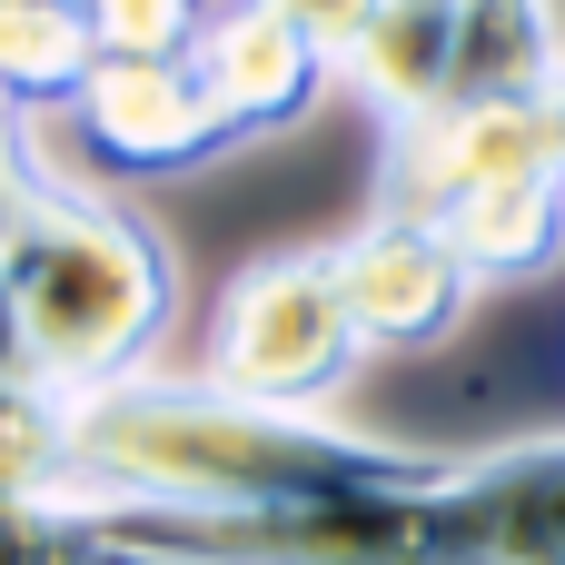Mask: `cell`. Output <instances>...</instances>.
<instances>
[{
	"label": "cell",
	"instance_id": "obj_1",
	"mask_svg": "<svg viewBox=\"0 0 565 565\" xmlns=\"http://www.w3.org/2000/svg\"><path fill=\"white\" fill-rule=\"evenodd\" d=\"M417 447L338 427L328 407H258L209 377H129L60 407V507H159V516H268L417 477Z\"/></svg>",
	"mask_w": 565,
	"mask_h": 565
},
{
	"label": "cell",
	"instance_id": "obj_2",
	"mask_svg": "<svg viewBox=\"0 0 565 565\" xmlns=\"http://www.w3.org/2000/svg\"><path fill=\"white\" fill-rule=\"evenodd\" d=\"M139 565H565V437L497 457H427L417 477L268 507V516H159L70 507Z\"/></svg>",
	"mask_w": 565,
	"mask_h": 565
},
{
	"label": "cell",
	"instance_id": "obj_3",
	"mask_svg": "<svg viewBox=\"0 0 565 565\" xmlns=\"http://www.w3.org/2000/svg\"><path fill=\"white\" fill-rule=\"evenodd\" d=\"M0 298H10L30 377L70 407V397L149 377L179 318V258L129 199L60 179L40 159V179L0 218Z\"/></svg>",
	"mask_w": 565,
	"mask_h": 565
},
{
	"label": "cell",
	"instance_id": "obj_4",
	"mask_svg": "<svg viewBox=\"0 0 565 565\" xmlns=\"http://www.w3.org/2000/svg\"><path fill=\"white\" fill-rule=\"evenodd\" d=\"M358 358L367 348H358V318L338 298L328 248H278L218 288L199 377L228 397H258V407H328Z\"/></svg>",
	"mask_w": 565,
	"mask_h": 565
},
{
	"label": "cell",
	"instance_id": "obj_5",
	"mask_svg": "<svg viewBox=\"0 0 565 565\" xmlns=\"http://www.w3.org/2000/svg\"><path fill=\"white\" fill-rule=\"evenodd\" d=\"M60 129L119 179H179V169H209L218 149H238L199 50H179V60H99L79 79V99L60 109Z\"/></svg>",
	"mask_w": 565,
	"mask_h": 565
},
{
	"label": "cell",
	"instance_id": "obj_6",
	"mask_svg": "<svg viewBox=\"0 0 565 565\" xmlns=\"http://www.w3.org/2000/svg\"><path fill=\"white\" fill-rule=\"evenodd\" d=\"M328 268H338L348 318H358V348H387V358L457 338V318H467L477 288H487L447 228L397 218V209H367L348 238H328Z\"/></svg>",
	"mask_w": 565,
	"mask_h": 565
},
{
	"label": "cell",
	"instance_id": "obj_7",
	"mask_svg": "<svg viewBox=\"0 0 565 565\" xmlns=\"http://www.w3.org/2000/svg\"><path fill=\"white\" fill-rule=\"evenodd\" d=\"M199 70H209V89H218V109H228L238 139H278V129H298V119L328 99V79H338V60L308 50L278 10H258V0H228V10L209 20Z\"/></svg>",
	"mask_w": 565,
	"mask_h": 565
},
{
	"label": "cell",
	"instance_id": "obj_8",
	"mask_svg": "<svg viewBox=\"0 0 565 565\" xmlns=\"http://www.w3.org/2000/svg\"><path fill=\"white\" fill-rule=\"evenodd\" d=\"M457 50H467V0H387L338 79H358V99L387 129H407L457 99Z\"/></svg>",
	"mask_w": 565,
	"mask_h": 565
},
{
	"label": "cell",
	"instance_id": "obj_9",
	"mask_svg": "<svg viewBox=\"0 0 565 565\" xmlns=\"http://www.w3.org/2000/svg\"><path fill=\"white\" fill-rule=\"evenodd\" d=\"M89 70H99V40H89L79 0H0V109L20 129L60 119Z\"/></svg>",
	"mask_w": 565,
	"mask_h": 565
},
{
	"label": "cell",
	"instance_id": "obj_10",
	"mask_svg": "<svg viewBox=\"0 0 565 565\" xmlns=\"http://www.w3.org/2000/svg\"><path fill=\"white\" fill-rule=\"evenodd\" d=\"M50 477H60V397L30 377L10 298H0V487H40L50 497Z\"/></svg>",
	"mask_w": 565,
	"mask_h": 565
},
{
	"label": "cell",
	"instance_id": "obj_11",
	"mask_svg": "<svg viewBox=\"0 0 565 565\" xmlns=\"http://www.w3.org/2000/svg\"><path fill=\"white\" fill-rule=\"evenodd\" d=\"M79 20H89L99 60H179L209 40L218 0H79Z\"/></svg>",
	"mask_w": 565,
	"mask_h": 565
},
{
	"label": "cell",
	"instance_id": "obj_12",
	"mask_svg": "<svg viewBox=\"0 0 565 565\" xmlns=\"http://www.w3.org/2000/svg\"><path fill=\"white\" fill-rule=\"evenodd\" d=\"M0 565H139V556L99 546L60 497H40V487H0Z\"/></svg>",
	"mask_w": 565,
	"mask_h": 565
},
{
	"label": "cell",
	"instance_id": "obj_13",
	"mask_svg": "<svg viewBox=\"0 0 565 565\" xmlns=\"http://www.w3.org/2000/svg\"><path fill=\"white\" fill-rule=\"evenodd\" d=\"M258 10H278V20H288L308 50H328V60L348 70V50L367 40V20H377L387 0H258Z\"/></svg>",
	"mask_w": 565,
	"mask_h": 565
},
{
	"label": "cell",
	"instance_id": "obj_14",
	"mask_svg": "<svg viewBox=\"0 0 565 565\" xmlns=\"http://www.w3.org/2000/svg\"><path fill=\"white\" fill-rule=\"evenodd\" d=\"M546 139H556V159H565V70L546 79Z\"/></svg>",
	"mask_w": 565,
	"mask_h": 565
}]
</instances>
